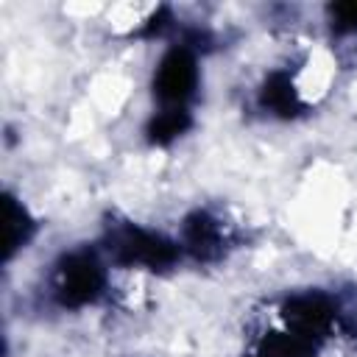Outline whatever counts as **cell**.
I'll return each instance as SVG.
<instances>
[{
  "mask_svg": "<svg viewBox=\"0 0 357 357\" xmlns=\"http://www.w3.org/2000/svg\"><path fill=\"white\" fill-rule=\"evenodd\" d=\"M195 84V64L190 59L187 50H173L162 67H159V75H156V89L165 100H173L178 103L184 95H190Z\"/></svg>",
  "mask_w": 357,
  "mask_h": 357,
  "instance_id": "6da1fadb",
  "label": "cell"
},
{
  "mask_svg": "<svg viewBox=\"0 0 357 357\" xmlns=\"http://www.w3.org/2000/svg\"><path fill=\"white\" fill-rule=\"evenodd\" d=\"M100 287V271L89 257H73L67 259L64 271H61V293L64 301H86L98 293Z\"/></svg>",
  "mask_w": 357,
  "mask_h": 357,
  "instance_id": "7a4b0ae2",
  "label": "cell"
},
{
  "mask_svg": "<svg viewBox=\"0 0 357 357\" xmlns=\"http://www.w3.org/2000/svg\"><path fill=\"white\" fill-rule=\"evenodd\" d=\"M340 25H357V3H346V6H337L335 8Z\"/></svg>",
  "mask_w": 357,
  "mask_h": 357,
  "instance_id": "3957f363",
  "label": "cell"
}]
</instances>
